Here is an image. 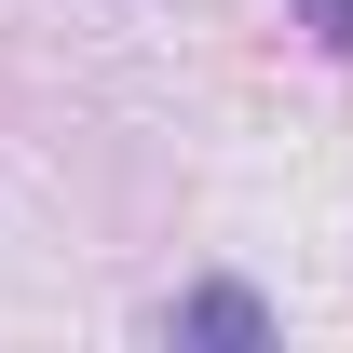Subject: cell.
I'll return each instance as SVG.
<instances>
[{
  "label": "cell",
  "instance_id": "1",
  "mask_svg": "<svg viewBox=\"0 0 353 353\" xmlns=\"http://www.w3.org/2000/svg\"><path fill=\"white\" fill-rule=\"evenodd\" d=\"M163 326H176V340H231V353H259V340H272V312L245 299V285H190Z\"/></svg>",
  "mask_w": 353,
  "mask_h": 353
}]
</instances>
